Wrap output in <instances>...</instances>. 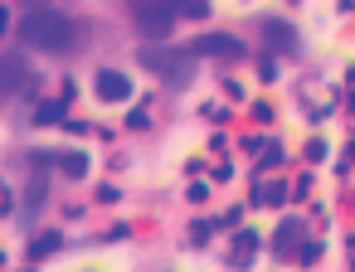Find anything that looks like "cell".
<instances>
[{"instance_id": "obj_6", "label": "cell", "mask_w": 355, "mask_h": 272, "mask_svg": "<svg viewBox=\"0 0 355 272\" xmlns=\"http://www.w3.org/2000/svg\"><path fill=\"white\" fill-rule=\"evenodd\" d=\"M93 83H98V98H103V102H127V98H132V78L117 73V69H103Z\"/></svg>"}, {"instance_id": "obj_7", "label": "cell", "mask_w": 355, "mask_h": 272, "mask_svg": "<svg viewBox=\"0 0 355 272\" xmlns=\"http://www.w3.org/2000/svg\"><path fill=\"white\" fill-rule=\"evenodd\" d=\"M263 39H272L282 54H297L302 44H297V30L287 25V20H263Z\"/></svg>"}, {"instance_id": "obj_5", "label": "cell", "mask_w": 355, "mask_h": 272, "mask_svg": "<svg viewBox=\"0 0 355 272\" xmlns=\"http://www.w3.org/2000/svg\"><path fill=\"white\" fill-rule=\"evenodd\" d=\"M190 54H205V59H243L248 49L234 35H205L200 44H190Z\"/></svg>"}, {"instance_id": "obj_9", "label": "cell", "mask_w": 355, "mask_h": 272, "mask_svg": "<svg viewBox=\"0 0 355 272\" xmlns=\"http://www.w3.org/2000/svg\"><path fill=\"white\" fill-rule=\"evenodd\" d=\"M40 127H64V107L59 102H44L40 107Z\"/></svg>"}, {"instance_id": "obj_2", "label": "cell", "mask_w": 355, "mask_h": 272, "mask_svg": "<svg viewBox=\"0 0 355 272\" xmlns=\"http://www.w3.org/2000/svg\"><path fill=\"white\" fill-rule=\"evenodd\" d=\"M141 64H146L151 73H161L171 88H185L190 73H195V54H190V49H166V44H146V49H141Z\"/></svg>"}, {"instance_id": "obj_3", "label": "cell", "mask_w": 355, "mask_h": 272, "mask_svg": "<svg viewBox=\"0 0 355 272\" xmlns=\"http://www.w3.org/2000/svg\"><path fill=\"white\" fill-rule=\"evenodd\" d=\"M137 25H141L151 39H166L171 25H175V10L166 6V0H137Z\"/></svg>"}, {"instance_id": "obj_8", "label": "cell", "mask_w": 355, "mask_h": 272, "mask_svg": "<svg viewBox=\"0 0 355 272\" xmlns=\"http://www.w3.org/2000/svg\"><path fill=\"white\" fill-rule=\"evenodd\" d=\"M59 170H64L69 180H83V175H88V156H83V151H69V156H59Z\"/></svg>"}, {"instance_id": "obj_10", "label": "cell", "mask_w": 355, "mask_h": 272, "mask_svg": "<svg viewBox=\"0 0 355 272\" xmlns=\"http://www.w3.org/2000/svg\"><path fill=\"white\" fill-rule=\"evenodd\" d=\"M258 233H239V253H234V267H248V253H253Z\"/></svg>"}, {"instance_id": "obj_1", "label": "cell", "mask_w": 355, "mask_h": 272, "mask_svg": "<svg viewBox=\"0 0 355 272\" xmlns=\"http://www.w3.org/2000/svg\"><path fill=\"white\" fill-rule=\"evenodd\" d=\"M20 39L30 44V49H40V54H69V49H78V30H73V20L69 15H59V10H30L25 20H20Z\"/></svg>"}, {"instance_id": "obj_13", "label": "cell", "mask_w": 355, "mask_h": 272, "mask_svg": "<svg viewBox=\"0 0 355 272\" xmlns=\"http://www.w3.org/2000/svg\"><path fill=\"white\" fill-rule=\"evenodd\" d=\"M258 73H263V83H272V78H277V64L263 54V59H258Z\"/></svg>"}, {"instance_id": "obj_4", "label": "cell", "mask_w": 355, "mask_h": 272, "mask_svg": "<svg viewBox=\"0 0 355 272\" xmlns=\"http://www.w3.org/2000/svg\"><path fill=\"white\" fill-rule=\"evenodd\" d=\"M25 83H35V78H30V64H25L20 54H6V59H0V98L25 93Z\"/></svg>"}, {"instance_id": "obj_11", "label": "cell", "mask_w": 355, "mask_h": 272, "mask_svg": "<svg viewBox=\"0 0 355 272\" xmlns=\"http://www.w3.org/2000/svg\"><path fill=\"white\" fill-rule=\"evenodd\" d=\"M44 253H59V233H44L40 243H30V257H44Z\"/></svg>"}, {"instance_id": "obj_14", "label": "cell", "mask_w": 355, "mask_h": 272, "mask_svg": "<svg viewBox=\"0 0 355 272\" xmlns=\"http://www.w3.org/2000/svg\"><path fill=\"white\" fill-rule=\"evenodd\" d=\"M35 6H44V0H35Z\"/></svg>"}, {"instance_id": "obj_12", "label": "cell", "mask_w": 355, "mask_h": 272, "mask_svg": "<svg viewBox=\"0 0 355 272\" xmlns=\"http://www.w3.org/2000/svg\"><path fill=\"white\" fill-rule=\"evenodd\" d=\"M180 15H190V20H205V15H209V0H180Z\"/></svg>"}]
</instances>
